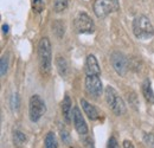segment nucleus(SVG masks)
Returning a JSON list of instances; mask_svg holds the SVG:
<instances>
[{"instance_id": "nucleus-7", "label": "nucleus", "mask_w": 154, "mask_h": 148, "mask_svg": "<svg viewBox=\"0 0 154 148\" xmlns=\"http://www.w3.org/2000/svg\"><path fill=\"white\" fill-rule=\"evenodd\" d=\"M110 63L114 68L117 74L120 76H126L127 71H128V66H129V62H128V58L123 55L122 52H119V51H114L112 56H110Z\"/></svg>"}, {"instance_id": "nucleus-16", "label": "nucleus", "mask_w": 154, "mask_h": 148, "mask_svg": "<svg viewBox=\"0 0 154 148\" xmlns=\"http://www.w3.org/2000/svg\"><path fill=\"white\" fill-rule=\"evenodd\" d=\"M57 139L52 131H49L45 136V148H57Z\"/></svg>"}, {"instance_id": "nucleus-2", "label": "nucleus", "mask_w": 154, "mask_h": 148, "mask_svg": "<svg viewBox=\"0 0 154 148\" xmlns=\"http://www.w3.org/2000/svg\"><path fill=\"white\" fill-rule=\"evenodd\" d=\"M133 32H134L135 37L142 39V40L153 37L154 29L148 17L143 14L136 16L133 20Z\"/></svg>"}, {"instance_id": "nucleus-18", "label": "nucleus", "mask_w": 154, "mask_h": 148, "mask_svg": "<svg viewBox=\"0 0 154 148\" xmlns=\"http://www.w3.org/2000/svg\"><path fill=\"white\" fill-rule=\"evenodd\" d=\"M13 141H14V145L16 146H21V145H24L26 142V137H25V135L21 131L16 130L13 133Z\"/></svg>"}, {"instance_id": "nucleus-21", "label": "nucleus", "mask_w": 154, "mask_h": 148, "mask_svg": "<svg viewBox=\"0 0 154 148\" xmlns=\"http://www.w3.org/2000/svg\"><path fill=\"white\" fill-rule=\"evenodd\" d=\"M143 141L145 143L151 148H154V131L153 133H148L143 136Z\"/></svg>"}, {"instance_id": "nucleus-3", "label": "nucleus", "mask_w": 154, "mask_h": 148, "mask_svg": "<svg viewBox=\"0 0 154 148\" xmlns=\"http://www.w3.org/2000/svg\"><path fill=\"white\" fill-rule=\"evenodd\" d=\"M104 96H106V101H107L108 106L110 107V109L113 110V113L115 115H123L127 111V108H126V104H125L123 100L121 98V96L117 94V91L113 87L108 85L106 88Z\"/></svg>"}, {"instance_id": "nucleus-22", "label": "nucleus", "mask_w": 154, "mask_h": 148, "mask_svg": "<svg viewBox=\"0 0 154 148\" xmlns=\"http://www.w3.org/2000/svg\"><path fill=\"white\" fill-rule=\"evenodd\" d=\"M60 137H62L63 142H65V143H69V142H70V136H69V133H68V131L62 130V131H60Z\"/></svg>"}, {"instance_id": "nucleus-20", "label": "nucleus", "mask_w": 154, "mask_h": 148, "mask_svg": "<svg viewBox=\"0 0 154 148\" xmlns=\"http://www.w3.org/2000/svg\"><path fill=\"white\" fill-rule=\"evenodd\" d=\"M32 7H33V11L35 12L40 13L45 8V4H44L43 0H33L32 1Z\"/></svg>"}, {"instance_id": "nucleus-5", "label": "nucleus", "mask_w": 154, "mask_h": 148, "mask_svg": "<svg viewBox=\"0 0 154 148\" xmlns=\"http://www.w3.org/2000/svg\"><path fill=\"white\" fill-rule=\"evenodd\" d=\"M46 111L44 100L39 95H32L29 102V116L32 122H37Z\"/></svg>"}, {"instance_id": "nucleus-19", "label": "nucleus", "mask_w": 154, "mask_h": 148, "mask_svg": "<svg viewBox=\"0 0 154 148\" xmlns=\"http://www.w3.org/2000/svg\"><path fill=\"white\" fill-rule=\"evenodd\" d=\"M7 69H8V59H7V56L4 55L1 57V60H0V74H1V77H4L6 75Z\"/></svg>"}, {"instance_id": "nucleus-8", "label": "nucleus", "mask_w": 154, "mask_h": 148, "mask_svg": "<svg viewBox=\"0 0 154 148\" xmlns=\"http://www.w3.org/2000/svg\"><path fill=\"white\" fill-rule=\"evenodd\" d=\"M102 82L97 75H87L85 77V90L93 97H98L102 94Z\"/></svg>"}, {"instance_id": "nucleus-10", "label": "nucleus", "mask_w": 154, "mask_h": 148, "mask_svg": "<svg viewBox=\"0 0 154 148\" xmlns=\"http://www.w3.org/2000/svg\"><path fill=\"white\" fill-rule=\"evenodd\" d=\"M85 74L87 75H101V69L98 65L96 57L94 55H88L85 59Z\"/></svg>"}, {"instance_id": "nucleus-4", "label": "nucleus", "mask_w": 154, "mask_h": 148, "mask_svg": "<svg viewBox=\"0 0 154 148\" xmlns=\"http://www.w3.org/2000/svg\"><path fill=\"white\" fill-rule=\"evenodd\" d=\"M120 10L119 0H95L94 12L97 18H106L108 14Z\"/></svg>"}, {"instance_id": "nucleus-15", "label": "nucleus", "mask_w": 154, "mask_h": 148, "mask_svg": "<svg viewBox=\"0 0 154 148\" xmlns=\"http://www.w3.org/2000/svg\"><path fill=\"white\" fill-rule=\"evenodd\" d=\"M52 32L58 39L63 38L64 33H65V25L62 20H55L52 23Z\"/></svg>"}, {"instance_id": "nucleus-12", "label": "nucleus", "mask_w": 154, "mask_h": 148, "mask_svg": "<svg viewBox=\"0 0 154 148\" xmlns=\"http://www.w3.org/2000/svg\"><path fill=\"white\" fill-rule=\"evenodd\" d=\"M81 104H82V108H83V110H84V114L90 119V120H97L98 119V111L97 109L93 106V104H90L88 101H85L84 98H82L81 100Z\"/></svg>"}, {"instance_id": "nucleus-14", "label": "nucleus", "mask_w": 154, "mask_h": 148, "mask_svg": "<svg viewBox=\"0 0 154 148\" xmlns=\"http://www.w3.org/2000/svg\"><path fill=\"white\" fill-rule=\"evenodd\" d=\"M142 94L146 98L147 102L154 104V91L152 89V84H151V81L148 78H146L142 83Z\"/></svg>"}, {"instance_id": "nucleus-25", "label": "nucleus", "mask_w": 154, "mask_h": 148, "mask_svg": "<svg viewBox=\"0 0 154 148\" xmlns=\"http://www.w3.org/2000/svg\"><path fill=\"white\" fill-rule=\"evenodd\" d=\"M123 148H134V145L132 143V141L125 140V141H123Z\"/></svg>"}, {"instance_id": "nucleus-17", "label": "nucleus", "mask_w": 154, "mask_h": 148, "mask_svg": "<svg viewBox=\"0 0 154 148\" xmlns=\"http://www.w3.org/2000/svg\"><path fill=\"white\" fill-rule=\"evenodd\" d=\"M68 4H69V0H55V4H54V10L55 12H63L66 10L68 7Z\"/></svg>"}, {"instance_id": "nucleus-1", "label": "nucleus", "mask_w": 154, "mask_h": 148, "mask_svg": "<svg viewBox=\"0 0 154 148\" xmlns=\"http://www.w3.org/2000/svg\"><path fill=\"white\" fill-rule=\"evenodd\" d=\"M38 59L40 71L43 74H49L52 66V51H51V43L48 37L42 38L39 40Z\"/></svg>"}, {"instance_id": "nucleus-24", "label": "nucleus", "mask_w": 154, "mask_h": 148, "mask_svg": "<svg viewBox=\"0 0 154 148\" xmlns=\"http://www.w3.org/2000/svg\"><path fill=\"white\" fill-rule=\"evenodd\" d=\"M12 107H13V109H18V107H19V101H18V95L17 94H14L13 97H12Z\"/></svg>"}, {"instance_id": "nucleus-26", "label": "nucleus", "mask_w": 154, "mask_h": 148, "mask_svg": "<svg viewBox=\"0 0 154 148\" xmlns=\"http://www.w3.org/2000/svg\"><path fill=\"white\" fill-rule=\"evenodd\" d=\"M2 31H4L5 33H7V32H8V26H7V25H2Z\"/></svg>"}, {"instance_id": "nucleus-6", "label": "nucleus", "mask_w": 154, "mask_h": 148, "mask_svg": "<svg viewBox=\"0 0 154 148\" xmlns=\"http://www.w3.org/2000/svg\"><path fill=\"white\" fill-rule=\"evenodd\" d=\"M75 29L78 33H93L95 31V24L85 12H78L74 20Z\"/></svg>"}, {"instance_id": "nucleus-13", "label": "nucleus", "mask_w": 154, "mask_h": 148, "mask_svg": "<svg viewBox=\"0 0 154 148\" xmlns=\"http://www.w3.org/2000/svg\"><path fill=\"white\" fill-rule=\"evenodd\" d=\"M62 114H63V119L65 120V122L69 123L70 119L72 117V110H71V100L68 95H65L62 102Z\"/></svg>"}, {"instance_id": "nucleus-9", "label": "nucleus", "mask_w": 154, "mask_h": 148, "mask_svg": "<svg viewBox=\"0 0 154 148\" xmlns=\"http://www.w3.org/2000/svg\"><path fill=\"white\" fill-rule=\"evenodd\" d=\"M72 122H74V126H75L78 134L85 135L88 133V126L85 123V120L77 107H75L72 110Z\"/></svg>"}, {"instance_id": "nucleus-23", "label": "nucleus", "mask_w": 154, "mask_h": 148, "mask_svg": "<svg viewBox=\"0 0 154 148\" xmlns=\"http://www.w3.org/2000/svg\"><path fill=\"white\" fill-rule=\"evenodd\" d=\"M107 148H120V147H119V143H117V141H116L115 137H110V139H109Z\"/></svg>"}, {"instance_id": "nucleus-11", "label": "nucleus", "mask_w": 154, "mask_h": 148, "mask_svg": "<svg viewBox=\"0 0 154 148\" xmlns=\"http://www.w3.org/2000/svg\"><path fill=\"white\" fill-rule=\"evenodd\" d=\"M55 64H56L58 74L60 75L62 77L66 78L69 76V74H70V66H69V63H68L66 58L60 55H57L56 60H55Z\"/></svg>"}]
</instances>
